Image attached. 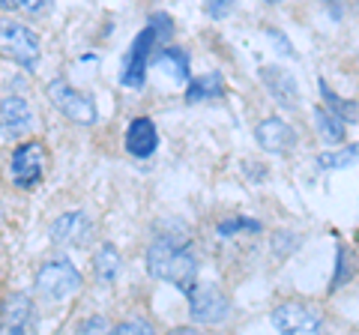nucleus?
<instances>
[{
    "label": "nucleus",
    "mask_w": 359,
    "mask_h": 335,
    "mask_svg": "<svg viewBox=\"0 0 359 335\" xmlns=\"http://www.w3.org/2000/svg\"><path fill=\"white\" fill-rule=\"evenodd\" d=\"M93 270H96V282L99 285H111L120 275V254L114 245H99L93 254Z\"/></svg>",
    "instance_id": "nucleus-17"
},
{
    "label": "nucleus",
    "mask_w": 359,
    "mask_h": 335,
    "mask_svg": "<svg viewBox=\"0 0 359 335\" xmlns=\"http://www.w3.org/2000/svg\"><path fill=\"white\" fill-rule=\"evenodd\" d=\"M233 6H237V0H204V13L212 18V21H222L233 13Z\"/></svg>",
    "instance_id": "nucleus-23"
},
{
    "label": "nucleus",
    "mask_w": 359,
    "mask_h": 335,
    "mask_svg": "<svg viewBox=\"0 0 359 335\" xmlns=\"http://www.w3.org/2000/svg\"><path fill=\"white\" fill-rule=\"evenodd\" d=\"M359 162V141L347 144V147L335 150V153H320L318 156V168L320 171H341V168H351Z\"/></svg>",
    "instance_id": "nucleus-19"
},
{
    "label": "nucleus",
    "mask_w": 359,
    "mask_h": 335,
    "mask_svg": "<svg viewBox=\"0 0 359 335\" xmlns=\"http://www.w3.org/2000/svg\"><path fill=\"white\" fill-rule=\"evenodd\" d=\"M159 147V129L150 117H132V123L126 126V150L135 159H150Z\"/></svg>",
    "instance_id": "nucleus-13"
},
{
    "label": "nucleus",
    "mask_w": 359,
    "mask_h": 335,
    "mask_svg": "<svg viewBox=\"0 0 359 335\" xmlns=\"http://www.w3.org/2000/svg\"><path fill=\"white\" fill-rule=\"evenodd\" d=\"M231 315V303L216 285H195L189 294V317L195 323H222Z\"/></svg>",
    "instance_id": "nucleus-8"
},
{
    "label": "nucleus",
    "mask_w": 359,
    "mask_h": 335,
    "mask_svg": "<svg viewBox=\"0 0 359 335\" xmlns=\"http://www.w3.org/2000/svg\"><path fill=\"white\" fill-rule=\"evenodd\" d=\"M320 93H323V102H327L335 114L339 117H344L347 123H356V117H359V108H356V102H347V99H339L332 93V87L327 84V81H320Z\"/></svg>",
    "instance_id": "nucleus-20"
},
{
    "label": "nucleus",
    "mask_w": 359,
    "mask_h": 335,
    "mask_svg": "<svg viewBox=\"0 0 359 335\" xmlns=\"http://www.w3.org/2000/svg\"><path fill=\"white\" fill-rule=\"evenodd\" d=\"M224 96V78L222 72H207L186 87V102H201V99H219Z\"/></svg>",
    "instance_id": "nucleus-18"
},
{
    "label": "nucleus",
    "mask_w": 359,
    "mask_h": 335,
    "mask_svg": "<svg viewBox=\"0 0 359 335\" xmlns=\"http://www.w3.org/2000/svg\"><path fill=\"white\" fill-rule=\"evenodd\" d=\"M33 327V303L27 294H15L4 306V332L6 335H25Z\"/></svg>",
    "instance_id": "nucleus-14"
},
{
    "label": "nucleus",
    "mask_w": 359,
    "mask_h": 335,
    "mask_svg": "<svg viewBox=\"0 0 359 335\" xmlns=\"http://www.w3.org/2000/svg\"><path fill=\"white\" fill-rule=\"evenodd\" d=\"M4 51L25 72H36L42 48H39V36L30 27L18 25V21H4Z\"/></svg>",
    "instance_id": "nucleus-6"
},
{
    "label": "nucleus",
    "mask_w": 359,
    "mask_h": 335,
    "mask_svg": "<svg viewBox=\"0 0 359 335\" xmlns=\"http://www.w3.org/2000/svg\"><path fill=\"white\" fill-rule=\"evenodd\" d=\"M240 231L257 233V231H261V221H255V219H245V216H231V219L219 221V228H216V233H219L222 240H228V237H233V233H240Z\"/></svg>",
    "instance_id": "nucleus-21"
},
{
    "label": "nucleus",
    "mask_w": 359,
    "mask_h": 335,
    "mask_svg": "<svg viewBox=\"0 0 359 335\" xmlns=\"http://www.w3.org/2000/svg\"><path fill=\"white\" fill-rule=\"evenodd\" d=\"M147 273L159 282H168L180 287L183 294L189 296L198 285V261H195V252L189 245L186 237L180 233H162L147 245Z\"/></svg>",
    "instance_id": "nucleus-1"
},
{
    "label": "nucleus",
    "mask_w": 359,
    "mask_h": 335,
    "mask_svg": "<svg viewBox=\"0 0 359 335\" xmlns=\"http://www.w3.org/2000/svg\"><path fill=\"white\" fill-rule=\"evenodd\" d=\"M9 6H15L18 13H25L30 18H42V15H48L51 0H9Z\"/></svg>",
    "instance_id": "nucleus-22"
},
{
    "label": "nucleus",
    "mask_w": 359,
    "mask_h": 335,
    "mask_svg": "<svg viewBox=\"0 0 359 335\" xmlns=\"http://www.w3.org/2000/svg\"><path fill=\"white\" fill-rule=\"evenodd\" d=\"M78 329H81V332H108V320L105 317H90Z\"/></svg>",
    "instance_id": "nucleus-26"
},
{
    "label": "nucleus",
    "mask_w": 359,
    "mask_h": 335,
    "mask_svg": "<svg viewBox=\"0 0 359 335\" xmlns=\"http://www.w3.org/2000/svg\"><path fill=\"white\" fill-rule=\"evenodd\" d=\"M132 332H138V335H150L156 332L147 320H141V317H129V320H123L114 327V335H132Z\"/></svg>",
    "instance_id": "nucleus-24"
},
{
    "label": "nucleus",
    "mask_w": 359,
    "mask_h": 335,
    "mask_svg": "<svg viewBox=\"0 0 359 335\" xmlns=\"http://www.w3.org/2000/svg\"><path fill=\"white\" fill-rule=\"evenodd\" d=\"M153 63L165 69L177 84H189V54L180 46H162L153 54Z\"/></svg>",
    "instance_id": "nucleus-15"
},
{
    "label": "nucleus",
    "mask_w": 359,
    "mask_h": 335,
    "mask_svg": "<svg viewBox=\"0 0 359 335\" xmlns=\"http://www.w3.org/2000/svg\"><path fill=\"white\" fill-rule=\"evenodd\" d=\"M81 273L75 270V264L69 258H51L39 266L36 273V290L45 296V299H54V303H60V299H69L72 294L81 290Z\"/></svg>",
    "instance_id": "nucleus-3"
},
{
    "label": "nucleus",
    "mask_w": 359,
    "mask_h": 335,
    "mask_svg": "<svg viewBox=\"0 0 359 335\" xmlns=\"http://www.w3.org/2000/svg\"><path fill=\"white\" fill-rule=\"evenodd\" d=\"M174 36V21L171 15L156 13L147 18V27H144L138 36L132 39V48L123 60V72H120V84L132 87V90H141L144 81H147V69L153 63V54L162 46H168Z\"/></svg>",
    "instance_id": "nucleus-2"
},
{
    "label": "nucleus",
    "mask_w": 359,
    "mask_h": 335,
    "mask_svg": "<svg viewBox=\"0 0 359 335\" xmlns=\"http://www.w3.org/2000/svg\"><path fill=\"white\" fill-rule=\"evenodd\" d=\"M344 275H351V258H347V252H344V249H339V270H335V278H332V290H335V287H341Z\"/></svg>",
    "instance_id": "nucleus-25"
},
{
    "label": "nucleus",
    "mask_w": 359,
    "mask_h": 335,
    "mask_svg": "<svg viewBox=\"0 0 359 335\" xmlns=\"http://www.w3.org/2000/svg\"><path fill=\"white\" fill-rule=\"evenodd\" d=\"M255 138H257V144H261V150L276 153V156H285V153H290L297 147V132L278 117H266V120L257 123Z\"/></svg>",
    "instance_id": "nucleus-11"
},
{
    "label": "nucleus",
    "mask_w": 359,
    "mask_h": 335,
    "mask_svg": "<svg viewBox=\"0 0 359 335\" xmlns=\"http://www.w3.org/2000/svg\"><path fill=\"white\" fill-rule=\"evenodd\" d=\"M261 81L269 90V96L276 99V105L282 108H297L299 105V87L297 78L282 66H261Z\"/></svg>",
    "instance_id": "nucleus-12"
},
{
    "label": "nucleus",
    "mask_w": 359,
    "mask_h": 335,
    "mask_svg": "<svg viewBox=\"0 0 359 335\" xmlns=\"http://www.w3.org/2000/svg\"><path fill=\"white\" fill-rule=\"evenodd\" d=\"M269 323L276 327V332H285V335H314L323 329V317L302 303L276 306L273 315H269Z\"/></svg>",
    "instance_id": "nucleus-7"
},
{
    "label": "nucleus",
    "mask_w": 359,
    "mask_h": 335,
    "mask_svg": "<svg viewBox=\"0 0 359 335\" xmlns=\"http://www.w3.org/2000/svg\"><path fill=\"white\" fill-rule=\"evenodd\" d=\"M48 237L54 245H72V249H84V245L93 240V221L81 210H72V213H63L51 221Z\"/></svg>",
    "instance_id": "nucleus-9"
},
{
    "label": "nucleus",
    "mask_w": 359,
    "mask_h": 335,
    "mask_svg": "<svg viewBox=\"0 0 359 335\" xmlns=\"http://www.w3.org/2000/svg\"><path fill=\"white\" fill-rule=\"evenodd\" d=\"M33 126V108L21 96L6 93L0 102V129H4V141H18Z\"/></svg>",
    "instance_id": "nucleus-10"
},
{
    "label": "nucleus",
    "mask_w": 359,
    "mask_h": 335,
    "mask_svg": "<svg viewBox=\"0 0 359 335\" xmlns=\"http://www.w3.org/2000/svg\"><path fill=\"white\" fill-rule=\"evenodd\" d=\"M42 171H45V147L39 141H25L18 144L9 156V177H13L15 189H36L42 180Z\"/></svg>",
    "instance_id": "nucleus-5"
},
{
    "label": "nucleus",
    "mask_w": 359,
    "mask_h": 335,
    "mask_svg": "<svg viewBox=\"0 0 359 335\" xmlns=\"http://www.w3.org/2000/svg\"><path fill=\"white\" fill-rule=\"evenodd\" d=\"M45 96L51 99V105L57 108L63 117H69L72 123H78V126H93L96 117H99L93 99H90L87 93H81V90H75L72 84L60 81V78L48 81V87H45Z\"/></svg>",
    "instance_id": "nucleus-4"
},
{
    "label": "nucleus",
    "mask_w": 359,
    "mask_h": 335,
    "mask_svg": "<svg viewBox=\"0 0 359 335\" xmlns=\"http://www.w3.org/2000/svg\"><path fill=\"white\" fill-rule=\"evenodd\" d=\"M314 126H318V135L327 144H341L347 135V120L339 117L335 111L327 108H314Z\"/></svg>",
    "instance_id": "nucleus-16"
},
{
    "label": "nucleus",
    "mask_w": 359,
    "mask_h": 335,
    "mask_svg": "<svg viewBox=\"0 0 359 335\" xmlns=\"http://www.w3.org/2000/svg\"><path fill=\"white\" fill-rule=\"evenodd\" d=\"M264 4H269V6H278V4H285V0H264Z\"/></svg>",
    "instance_id": "nucleus-27"
}]
</instances>
